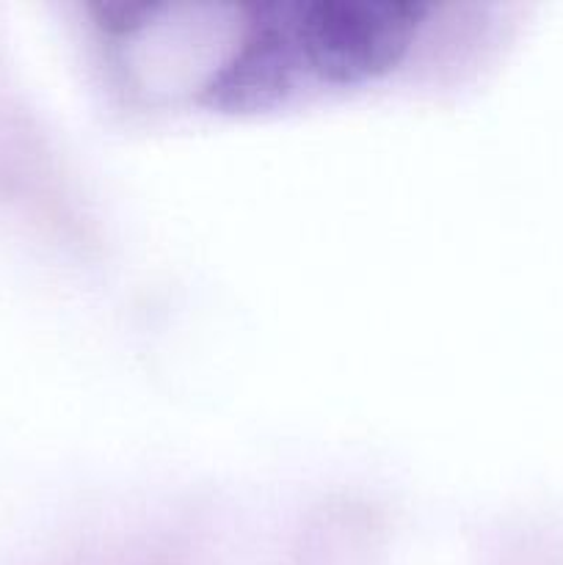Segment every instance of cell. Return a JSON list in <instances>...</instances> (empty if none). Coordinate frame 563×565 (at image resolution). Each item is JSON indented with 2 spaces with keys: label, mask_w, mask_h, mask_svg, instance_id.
<instances>
[{
  "label": "cell",
  "mask_w": 563,
  "mask_h": 565,
  "mask_svg": "<svg viewBox=\"0 0 563 565\" xmlns=\"http://www.w3.org/2000/svg\"><path fill=\"white\" fill-rule=\"evenodd\" d=\"M417 9L370 0H293L259 9L241 53L210 86L224 108H265L395 64Z\"/></svg>",
  "instance_id": "obj_1"
}]
</instances>
